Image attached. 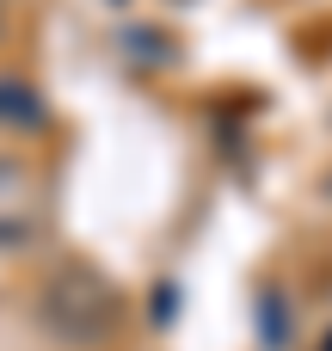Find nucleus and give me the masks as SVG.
Instances as JSON below:
<instances>
[{
	"label": "nucleus",
	"instance_id": "nucleus-1",
	"mask_svg": "<svg viewBox=\"0 0 332 351\" xmlns=\"http://www.w3.org/2000/svg\"><path fill=\"white\" fill-rule=\"evenodd\" d=\"M37 321H43L49 339H62L68 351H92L117 333V290L92 265L68 259V265L49 271V284L37 296Z\"/></svg>",
	"mask_w": 332,
	"mask_h": 351
},
{
	"label": "nucleus",
	"instance_id": "nucleus-5",
	"mask_svg": "<svg viewBox=\"0 0 332 351\" xmlns=\"http://www.w3.org/2000/svg\"><path fill=\"white\" fill-rule=\"evenodd\" d=\"M0 31H6V19H0Z\"/></svg>",
	"mask_w": 332,
	"mask_h": 351
},
{
	"label": "nucleus",
	"instance_id": "nucleus-3",
	"mask_svg": "<svg viewBox=\"0 0 332 351\" xmlns=\"http://www.w3.org/2000/svg\"><path fill=\"white\" fill-rule=\"evenodd\" d=\"M0 123H6V130H43V123H49L43 93L25 86V80H0Z\"/></svg>",
	"mask_w": 332,
	"mask_h": 351
},
{
	"label": "nucleus",
	"instance_id": "nucleus-2",
	"mask_svg": "<svg viewBox=\"0 0 332 351\" xmlns=\"http://www.w3.org/2000/svg\"><path fill=\"white\" fill-rule=\"evenodd\" d=\"M43 222V191H37V173L12 154H0V253H18L31 247Z\"/></svg>",
	"mask_w": 332,
	"mask_h": 351
},
{
	"label": "nucleus",
	"instance_id": "nucleus-4",
	"mask_svg": "<svg viewBox=\"0 0 332 351\" xmlns=\"http://www.w3.org/2000/svg\"><path fill=\"white\" fill-rule=\"evenodd\" d=\"M265 346L271 351L283 346V308H277V296H265Z\"/></svg>",
	"mask_w": 332,
	"mask_h": 351
},
{
	"label": "nucleus",
	"instance_id": "nucleus-6",
	"mask_svg": "<svg viewBox=\"0 0 332 351\" xmlns=\"http://www.w3.org/2000/svg\"><path fill=\"white\" fill-rule=\"evenodd\" d=\"M327 351H332V339H327Z\"/></svg>",
	"mask_w": 332,
	"mask_h": 351
}]
</instances>
